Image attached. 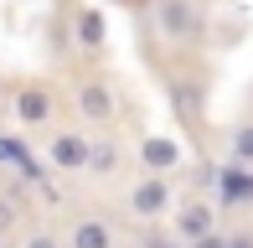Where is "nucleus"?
I'll return each mask as SVG.
<instances>
[{
	"mask_svg": "<svg viewBox=\"0 0 253 248\" xmlns=\"http://www.w3.org/2000/svg\"><path fill=\"white\" fill-rule=\"evenodd\" d=\"M170 207H176V191H170L166 176H140V181L129 186V212H134L140 222L170 217Z\"/></svg>",
	"mask_w": 253,
	"mask_h": 248,
	"instance_id": "f257e3e1",
	"label": "nucleus"
},
{
	"mask_svg": "<svg viewBox=\"0 0 253 248\" xmlns=\"http://www.w3.org/2000/svg\"><path fill=\"white\" fill-rule=\"evenodd\" d=\"M140 165L145 176H170L186 165V145L176 134H140Z\"/></svg>",
	"mask_w": 253,
	"mask_h": 248,
	"instance_id": "f03ea898",
	"label": "nucleus"
},
{
	"mask_svg": "<svg viewBox=\"0 0 253 248\" xmlns=\"http://www.w3.org/2000/svg\"><path fill=\"white\" fill-rule=\"evenodd\" d=\"M170 222H176L181 243H197V238H207V233H217V207L207 197H186V202L170 207Z\"/></svg>",
	"mask_w": 253,
	"mask_h": 248,
	"instance_id": "7ed1b4c3",
	"label": "nucleus"
},
{
	"mask_svg": "<svg viewBox=\"0 0 253 248\" xmlns=\"http://www.w3.org/2000/svg\"><path fill=\"white\" fill-rule=\"evenodd\" d=\"M47 165H52V171H67V176L88 171V140L73 134V129H57L47 140Z\"/></svg>",
	"mask_w": 253,
	"mask_h": 248,
	"instance_id": "20e7f679",
	"label": "nucleus"
},
{
	"mask_svg": "<svg viewBox=\"0 0 253 248\" xmlns=\"http://www.w3.org/2000/svg\"><path fill=\"white\" fill-rule=\"evenodd\" d=\"M16 124H52V88L42 83L16 88Z\"/></svg>",
	"mask_w": 253,
	"mask_h": 248,
	"instance_id": "39448f33",
	"label": "nucleus"
},
{
	"mask_svg": "<svg viewBox=\"0 0 253 248\" xmlns=\"http://www.w3.org/2000/svg\"><path fill=\"white\" fill-rule=\"evenodd\" d=\"M78 114L93 124H114V93L109 83H78Z\"/></svg>",
	"mask_w": 253,
	"mask_h": 248,
	"instance_id": "423d86ee",
	"label": "nucleus"
},
{
	"mask_svg": "<svg viewBox=\"0 0 253 248\" xmlns=\"http://www.w3.org/2000/svg\"><path fill=\"white\" fill-rule=\"evenodd\" d=\"M160 31L166 37H197V5L191 0H160Z\"/></svg>",
	"mask_w": 253,
	"mask_h": 248,
	"instance_id": "0eeeda50",
	"label": "nucleus"
},
{
	"mask_svg": "<svg viewBox=\"0 0 253 248\" xmlns=\"http://www.w3.org/2000/svg\"><path fill=\"white\" fill-rule=\"evenodd\" d=\"M253 197V171H243V165H222L217 171V202L222 207H238V202Z\"/></svg>",
	"mask_w": 253,
	"mask_h": 248,
	"instance_id": "6e6552de",
	"label": "nucleus"
},
{
	"mask_svg": "<svg viewBox=\"0 0 253 248\" xmlns=\"http://www.w3.org/2000/svg\"><path fill=\"white\" fill-rule=\"evenodd\" d=\"M62 248H114V228L103 217H83V222H73Z\"/></svg>",
	"mask_w": 253,
	"mask_h": 248,
	"instance_id": "1a4fd4ad",
	"label": "nucleus"
},
{
	"mask_svg": "<svg viewBox=\"0 0 253 248\" xmlns=\"http://www.w3.org/2000/svg\"><path fill=\"white\" fill-rule=\"evenodd\" d=\"M73 41L83 52H98L103 47V16L98 10H78V21H73Z\"/></svg>",
	"mask_w": 253,
	"mask_h": 248,
	"instance_id": "9d476101",
	"label": "nucleus"
},
{
	"mask_svg": "<svg viewBox=\"0 0 253 248\" xmlns=\"http://www.w3.org/2000/svg\"><path fill=\"white\" fill-rule=\"evenodd\" d=\"M88 171L114 176V171H119V145H114V140H88Z\"/></svg>",
	"mask_w": 253,
	"mask_h": 248,
	"instance_id": "9b49d317",
	"label": "nucleus"
},
{
	"mask_svg": "<svg viewBox=\"0 0 253 248\" xmlns=\"http://www.w3.org/2000/svg\"><path fill=\"white\" fill-rule=\"evenodd\" d=\"M233 165L253 171V124H238L233 129Z\"/></svg>",
	"mask_w": 253,
	"mask_h": 248,
	"instance_id": "f8f14e48",
	"label": "nucleus"
},
{
	"mask_svg": "<svg viewBox=\"0 0 253 248\" xmlns=\"http://www.w3.org/2000/svg\"><path fill=\"white\" fill-rule=\"evenodd\" d=\"M21 248H62V238H57V233H31Z\"/></svg>",
	"mask_w": 253,
	"mask_h": 248,
	"instance_id": "ddd939ff",
	"label": "nucleus"
},
{
	"mask_svg": "<svg viewBox=\"0 0 253 248\" xmlns=\"http://www.w3.org/2000/svg\"><path fill=\"white\" fill-rule=\"evenodd\" d=\"M186 248H227V243H222V233H207V238H197V243H186Z\"/></svg>",
	"mask_w": 253,
	"mask_h": 248,
	"instance_id": "4468645a",
	"label": "nucleus"
},
{
	"mask_svg": "<svg viewBox=\"0 0 253 248\" xmlns=\"http://www.w3.org/2000/svg\"><path fill=\"white\" fill-rule=\"evenodd\" d=\"M227 248H253V233H238V238H222Z\"/></svg>",
	"mask_w": 253,
	"mask_h": 248,
	"instance_id": "2eb2a0df",
	"label": "nucleus"
},
{
	"mask_svg": "<svg viewBox=\"0 0 253 248\" xmlns=\"http://www.w3.org/2000/svg\"><path fill=\"white\" fill-rule=\"evenodd\" d=\"M0 248H5V243H0Z\"/></svg>",
	"mask_w": 253,
	"mask_h": 248,
	"instance_id": "dca6fc26",
	"label": "nucleus"
}]
</instances>
